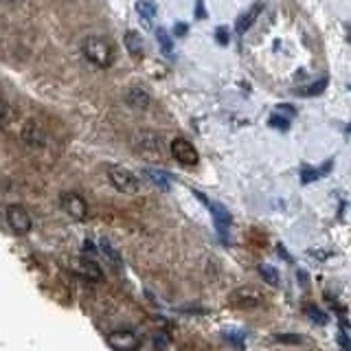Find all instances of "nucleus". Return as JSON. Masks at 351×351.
Listing matches in <instances>:
<instances>
[{
	"mask_svg": "<svg viewBox=\"0 0 351 351\" xmlns=\"http://www.w3.org/2000/svg\"><path fill=\"white\" fill-rule=\"evenodd\" d=\"M215 36H217V42H219V44H228V40H230L226 27H219V29L215 31Z\"/></svg>",
	"mask_w": 351,
	"mask_h": 351,
	"instance_id": "nucleus-26",
	"label": "nucleus"
},
{
	"mask_svg": "<svg viewBox=\"0 0 351 351\" xmlns=\"http://www.w3.org/2000/svg\"><path fill=\"white\" fill-rule=\"evenodd\" d=\"M347 132H351V125H349V128H347Z\"/></svg>",
	"mask_w": 351,
	"mask_h": 351,
	"instance_id": "nucleus-32",
	"label": "nucleus"
},
{
	"mask_svg": "<svg viewBox=\"0 0 351 351\" xmlns=\"http://www.w3.org/2000/svg\"><path fill=\"white\" fill-rule=\"evenodd\" d=\"M171 156L173 160L182 165V167H193V165H197V149L193 147V143H189L186 138L178 136L171 141Z\"/></svg>",
	"mask_w": 351,
	"mask_h": 351,
	"instance_id": "nucleus-7",
	"label": "nucleus"
},
{
	"mask_svg": "<svg viewBox=\"0 0 351 351\" xmlns=\"http://www.w3.org/2000/svg\"><path fill=\"white\" fill-rule=\"evenodd\" d=\"M7 224L16 235H27L33 226L31 215L22 204H9L7 206Z\"/></svg>",
	"mask_w": 351,
	"mask_h": 351,
	"instance_id": "nucleus-6",
	"label": "nucleus"
},
{
	"mask_svg": "<svg viewBox=\"0 0 351 351\" xmlns=\"http://www.w3.org/2000/svg\"><path fill=\"white\" fill-rule=\"evenodd\" d=\"M152 345H154V347H158V349H165V347H169V340L165 338V334H158V336H154Z\"/></svg>",
	"mask_w": 351,
	"mask_h": 351,
	"instance_id": "nucleus-25",
	"label": "nucleus"
},
{
	"mask_svg": "<svg viewBox=\"0 0 351 351\" xmlns=\"http://www.w3.org/2000/svg\"><path fill=\"white\" fill-rule=\"evenodd\" d=\"M263 7H266V3H263V0H259V3H255V5L250 7L248 14H241V16H239L237 25H235V31L239 33V36H244V33L252 27V22L257 20V16L263 11Z\"/></svg>",
	"mask_w": 351,
	"mask_h": 351,
	"instance_id": "nucleus-12",
	"label": "nucleus"
},
{
	"mask_svg": "<svg viewBox=\"0 0 351 351\" xmlns=\"http://www.w3.org/2000/svg\"><path fill=\"white\" fill-rule=\"evenodd\" d=\"M82 53L97 69H110L117 60V51L112 47V42L101 36H86L82 42Z\"/></svg>",
	"mask_w": 351,
	"mask_h": 351,
	"instance_id": "nucleus-1",
	"label": "nucleus"
},
{
	"mask_svg": "<svg viewBox=\"0 0 351 351\" xmlns=\"http://www.w3.org/2000/svg\"><path fill=\"white\" fill-rule=\"evenodd\" d=\"M77 272H80L82 277L88 281H101L104 279V272H101V268H99V263L88 259V257H82L80 261H77Z\"/></svg>",
	"mask_w": 351,
	"mask_h": 351,
	"instance_id": "nucleus-11",
	"label": "nucleus"
},
{
	"mask_svg": "<svg viewBox=\"0 0 351 351\" xmlns=\"http://www.w3.org/2000/svg\"><path fill=\"white\" fill-rule=\"evenodd\" d=\"M22 141H25L29 147H42L44 143H47V134H44V130L38 123L29 121L25 125V132H22Z\"/></svg>",
	"mask_w": 351,
	"mask_h": 351,
	"instance_id": "nucleus-9",
	"label": "nucleus"
},
{
	"mask_svg": "<svg viewBox=\"0 0 351 351\" xmlns=\"http://www.w3.org/2000/svg\"><path fill=\"white\" fill-rule=\"evenodd\" d=\"M106 176H108L110 184L121 193L132 195V193H138V189H141V182L134 176V171H130L128 167H123V165H108Z\"/></svg>",
	"mask_w": 351,
	"mask_h": 351,
	"instance_id": "nucleus-3",
	"label": "nucleus"
},
{
	"mask_svg": "<svg viewBox=\"0 0 351 351\" xmlns=\"http://www.w3.org/2000/svg\"><path fill=\"white\" fill-rule=\"evenodd\" d=\"M270 125H272V128H277V130H288V128H290V119L279 117V114H272V117H270Z\"/></svg>",
	"mask_w": 351,
	"mask_h": 351,
	"instance_id": "nucleus-23",
	"label": "nucleus"
},
{
	"mask_svg": "<svg viewBox=\"0 0 351 351\" xmlns=\"http://www.w3.org/2000/svg\"><path fill=\"white\" fill-rule=\"evenodd\" d=\"M316 178H321V171H314V169H307V167H303V171H301V180H303V184H307V182H312V180H316Z\"/></svg>",
	"mask_w": 351,
	"mask_h": 351,
	"instance_id": "nucleus-24",
	"label": "nucleus"
},
{
	"mask_svg": "<svg viewBox=\"0 0 351 351\" xmlns=\"http://www.w3.org/2000/svg\"><path fill=\"white\" fill-rule=\"evenodd\" d=\"M134 147L138 154H143V156L152 158V160L162 156V138L156 134V132H141V134H136Z\"/></svg>",
	"mask_w": 351,
	"mask_h": 351,
	"instance_id": "nucleus-5",
	"label": "nucleus"
},
{
	"mask_svg": "<svg viewBox=\"0 0 351 351\" xmlns=\"http://www.w3.org/2000/svg\"><path fill=\"white\" fill-rule=\"evenodd\" d=\"M123 44L128 53L132 58H143V49H145V42H143V36L138 31H128L125 38H123Z\"/></svg>",
	"mask_w": 351,
	"mask_h": 351,
	"instance_id": "nucleus-14",
	"label": "nucleus"
},
{
	"mask_svg": "<svg viewBox=\"0 0 351 351\" xmlns=\"http://www.w3.org/2000/svg\"><path fill=\"white\" fill-rule=\"evenodd\" d=\"M125 99H128V104L132 108H136V110H145L149 106V101H152L149 93L143 86H132L128 90V95H125Z\"/></svg>",
	"mask_w": 351,
	"mask_h": 351,
	"instance_id": "nucleus-13",
	"label": "nucleus"
},
{
	"mask_svg": "<svg viewBox=\"0 0 351 351\" xmlns=\"http://www.w3.org/2000/svg\"><path fill=\"white\" fill-rule=\"evenodd\" d=\"M60 206L66 215H69L71 219H77V222H84V219L88 217V204H86L84 197L75 191H64L60 195Z\"/></svg>",
	"mask_w": 351,
	"mask_h": 351,
	"instance_id": "nucleus-4",
	"label": "nucleus"
},
{
	"mask_svg": "<svg viewBox=\"0 0 351 351\" xmlns=\"http://www.w3.org/2000/svg\"><path fill=\"white\" fill-rule=\"evenodd\" d=\"M147 173V178L158 186V189L162 191H169V180H167V173H162V171H154V169H145Z\"/></svg>",
	"mask_w": 351,
	"mask_h": 351,
	"instance_id": "nucleus-17",
	"label": "nucleus"
},
{
	"mask_svg": "<svg viewBox=\"0 0 351 351\" xmlns=\"http://www.w3.org/2000/svg\"><path fill=\"white\" fill-rule=\"evenodd\" d=\"M208 208H211V215L215 219L217 233L226 239V228L230 226V213L226 211V206H222L219 202H208Z\"/></svg>",
	"mask_w": 351,
	"mask_h": 351,
	"instance_id": "nucleus-10",
	"label": "nucleus"
},
{
	"mask_svg": "<svg viewBox=\"0 0 351 351\" xmlns=\"http://www.w3.org/2000/svg\"><path fill=\"white\" fill-rule=\"evenodd\" d=\"M224 338L228 340V343H233L235 347H241V345H244L246 334L237 332V329H226V332H224Z\"/></svg>",
	"mask_w": 351,
	"mask_h": 351,
	"instance_id": "nucleus-20",
	"label": "nucleus"
},
{
	"mask_svg": "<svg viewBox=\"0 0 351 351\" xmlns=\"http://www.w3.org/2000/svg\"><path fill=\"white\" fill-rule=\"evenodd\" d=\"M338 343H340V347H345V349H351V340L345 336V334H338Z\"/></svg>",
	"mask_w": 351,
	"mask_h": 351,
	"instance_id": "nucleus-29",
	"label": "nucleus"
},
{
	"mask_svg": "<svg viewBox=\"0 0 351 351\" xmlns=\"http://www.w3.org/2000/svg\"><path fill=\"white\" fill-rule=\"evenodd\" d=\"M108 345L117 351H128V349L141 347V340L132 332H112V334H108Z\"/></svg>",
	"mask_w": 351,
	"mask_h": 351,
	"instance_id": "nucleus-8",
	"label": "nucleus"
},
{
	"mask_svg": "<svg viewBox=\"0 0 351 351\" xmlns=\"http://www.w3.org/2000/svg\"><path fill=\"white\" fill-rule=\"evenodd\" d=\"M156 40H158V44L162 47V51L169 55L171 53V38H169V33L165 31V29H158L156 31Z\"/></svg>",
	"mask_w": 351,
	"mask_h": 351,
	"instance_id": "nucleus-22",
	"label": "nucleus"
},
{
	"mask_svg": "<svg viewBox=\"0 0 351 351\" xmlns=\"http://www.w3.org/2000/svg\"><path fill=\"white\" fill-rule=\"evenodd\" d=\"M325 86H327V80H321V82H318V84H312V86H307V90H296V95H301V97H312V95H321Z\"/></svg>",
	"mask_w": 351,
	"mask_h": 351,
	"instance_id": "nucleus-21",
	"label": "nucleus"
},
{
	"mask_svg": "<svg viewBox=\"0 0 351 351\" xmlns=\"http://www.w3.org/2000/svg\"><path fill=\"white\" fill-rule=\"evenodd\" d=\"M228 303L233 305L235 310L250 312L266 303V294H263L259 288H255V285H241V288L228 294Z\"/></svg>",
	"mask_w": 351,
	"mask_h": 351,
	"instance_id": "nucleus-2",
	"label": "nucleus"
},
{
	"mask_svg": "<svg viewBox=\"0 0 351 351\" xmlns=\"http://www.w3.org/2000/svg\"><path fill=\"white\" fill-rule=\"evenodd\" d=\"M99 246H101V252H104L106 259H108L110 263H112L114 268H121V266H123V259H121L119 250H117L112 244H110L108 239H101V244H99Z\"/></svg>",
	"mask_w": 351,
	"mask_h": 351,
	"instance_id": "nucleus-15",
	"label": "nucleus"
},
{
	"mask_svg": "<svg viewBox=\"0 0 351 351\" xmlns=\"http://www.w3.org/2000/svg\"><path fill=\"white\" fill-rule=\"evenodd\" d=\"M197 16L204 18V9H202V3H197Z\"/></svg>",
	"mask_w": 351,
	"mask_h": 351,
	"instance_id": "nucleus-31",
	"label": "nucleus"
},
{
	"mask_svg": "<svg viewBox=\"0 0 351 351\" xmlns=\"http://www.w3.org/2000/svg\"><path fill=\"white\" fill-rule=\"evenodd\" d=\"M136 11L141 14V18L145 20V25H149L152 18L156 16V5H154L152 0H138V3H136Z\"/></svg>",
	"mask_w": 351,
	"mask_h": 351,
	"instance_id": "nucleus-16",
	"label": "nucleus"
},
{
	"mask_svg": "<svg viewBox=\"0 0 351 351\" xmlns=\"http://www.w3.org/2000/svg\"><path fill=\"white\" fill-rule=\"evenodd\" d=\"M305 314L310 316V321L316 323V325H327L329 323V316L318 310V307H314V305H305Z\"/></svg>",
	"mask_w": 351,
	"mask_h": 351,
	"instance_id": "nucleus-19",
	"label": "nucleus"
},
{
	"mask_svg": "<svg viewBox=\"0 0 351 351\" xmlns=\"http://www.w3.org/2000/svg\"><path fill=\"white\" fill-rule=\"evenodd\" d=\"M277 340H279V343H288V345H299L301 336H283V334H279Z\"/></svg>",
	"mask_w": 351,
	"mask_h": 351,
	"instance_id": "nucleus-27",
	"label": "nucleus"
},
{
	"mask_svg": "<svg viewBox=\"0 0 351 351\" xmlns=\"http://www.w3.org/2000/svg\"><path fill=\"white\" fill-rule=\"evenodd\" d=\"M84 250H90V252H95V248H93V241H84Z\"/></svg>",
	"mask_w": 351,
	"mask_h": 351,
	"instance_id": "nucleus-30",
	"label": "nucleus"
},
{
	"mask_svg": "<svg viewBox=\"0 0 351 351\" xmlns=\"http://www.w3.org/2000/svg\"><path fill=\"white\" fill-rule=\"evenodd\" d=\"M259 274H261V279L266 281L268 285H279V272L274 270L272 266H268V263H261Z\"/></svg>",
	"mask_w": 351,
	"mask_h": 351,
	"instance_id": "nucleus-18",
	"label": "nucleus"
},
{
	"mask_svg": "<svg viewBox=\"0 0 351 351\" xmlns=\"http://www.w3.org/2000/svg\"><path fill=\"white\" fill-rule=\"evenodd\" d=\"M186 33V25H182V22H178V25L173 27V36H178V38H182Z\"/></svg>",
	"mask_w": 351,
	"mask_h": 351,
	"instance_id": "nucleus-28",
	"label": "nucleus"
}]
</instances>
